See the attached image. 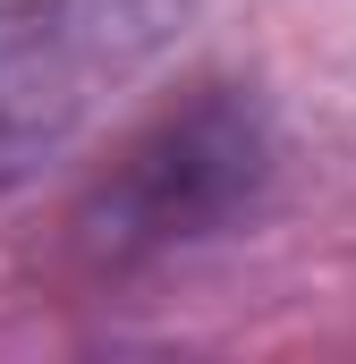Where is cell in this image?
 Wrapping results in <instances>:
<instances>
[{
    "mask_svg": "<svg viewBox=\"0 0 356 364\" xmlns=\"http://www.w3.org/2000/svg\"><path fill=\"white\" fill-rule=\"evenodd\" d=\"M280 178V127L255 85H212L178 93L170 110H153L110 170L77 203V255L93 272H153L187 246H212L229 229H246L263 212Z\"/></svg>",
    "mask_w": 356,
    "mask_h": 364,
    "instance_id": "cell-1",
    "label": "cell"
},
{
    "mask_svg": "<svg viewBox=\"0 0 356 364\" xmlns=\"http://www.w3.org/2000/svg\"><path fill=\"white\" fill-rule=\"evenodd\" d=\"M204 0H0V195L34 186L85 127L187 43Z\"/></svg>",
    "mask_w": 356,
    "mask_h": 364,
    "instance_id": "cell-2",
    "label": "cell"
}]
</instances>
